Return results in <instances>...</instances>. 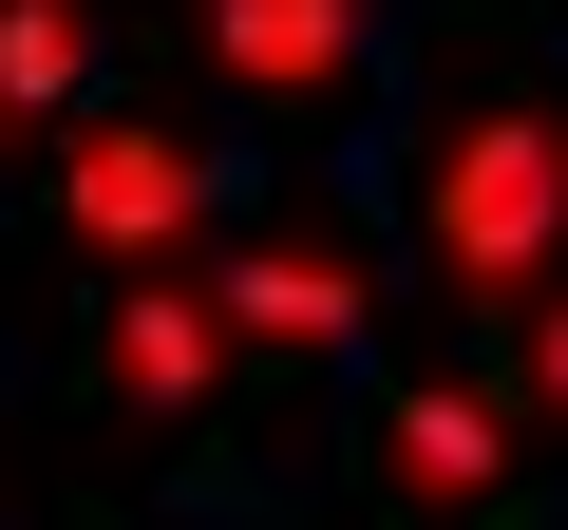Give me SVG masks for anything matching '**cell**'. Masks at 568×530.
I'll return each instance as SVG.
<instances>
[{
	"instance_id": "cell-2",
	"label": "cell",
	"mask_w": 568,
	"mask_h": 530,
	"mask_svg": "<svg viewBox=\"0 0 568 530\" xmlns=\"http://www.w3.org/2000/svg\"><path fill=\"white\" fill-rule=\"evenodd\" d=\"M190 227H209V152H190L171 114H77V133H58V246H77V265L133 285V265H171Z\"/></svg>"
},
{
	"instance_id": "cell-3",
	"label": "cell",
	"mask_w": 568,
	"mask_h": 530,
	"mask_svg": "<svg viewBox=\"0 0 568 530\" xmlns=\"http://www.w3.org/2000/svg\"><path fill=\"white\" fill-rule=\"evenodd\" d=\"M190 39L265 133H342L361 114V0H190Z\"/></svg>"
},
{
	"instance_id": "cell-6",
	"label": "cell",
	"mask_w": 568,
	"mask_h": 530,
	"mask_svg": "<svg viewBox=\"0 0 568 530\" xmlns=\"http://www.w3.org/2000/svg\"><path fill=\"white\" fill-rule=\"evenodd\" d=\"M227 342H284V360H342L361 342V246H323V227H265V246H227Z\"/></svg>"
},
{
	"instance_id": "cell-7",
	"label": "cell",
	"mask_w": 568,
	"mask_h": 530,
	"mask_svg": "<svg viewBox=\"0 0 568 530\" xmlns=\"http://www.w3.org/2000/svg\"><path fill=\"white\" fill-rule=\"evenodd\" d=\"M114 77V39H95V0H0V114H39V133H77V95Z\"/></svg>"
},
{
	"instance_id": "cell-5",
	"label": "cell",
	"mask_w": 568,
	"mask_h": 530,
	"mask_svg": "<svg viewBox=\"0 0 568 530\" xmlns=\"http://www.w3.org/2000/svg\"><path fill=\"white\" fill-rule=\"evenodd\" d=\"M361 455H379V492H398V511H511V436H493V398H474V379H379Z\"/></svg>"
},
{
	"instance_id": "cell-1",
	"label": "cell",
	"mask_w": 568,
	"mask_h": 530,
	"mask_svg": "<svg viewBox=\"0 0 568 530\" xmlns=\"http://www.w3.org/2000/svg\"><path fill=\"white\" fill-rule=\"evenodd\" d=\"M417 246H436V285L455 304H530L568 285V114L549 95H455L417 133Z\"/></svg>"
},
{
	"instance_id": "cell-8",
	"label": "cell",
	"mask_w": 568,
	"mask_h": 530,
	"mask_svg": "<svg viewBox=\"0 0 568 530\" xmlns=\"http://www.w3.org/2000/svg\"><path fill=\"white\" fill-rule=\"evenodd\" d=\"M511 360H530V398L568 417V285H530V304H511Z\"/></svg>"
},
{
	"instance_id": "cell-4",
	"label": "cell",
	"mask_w": 568,
	"mask_h": 530,
	"mask_svg": "<svg viewBox=\"0 0 568 530\" xmlns=\"http://www.w3.org/2000/svg\"><path fill=\"white\" fill-rule=\"evenodd\" d=\"M209 379H227V304L171 285V265H133V285L95 304V398L171 436V417H209Z\"/></svg>"
}]
</instances>
